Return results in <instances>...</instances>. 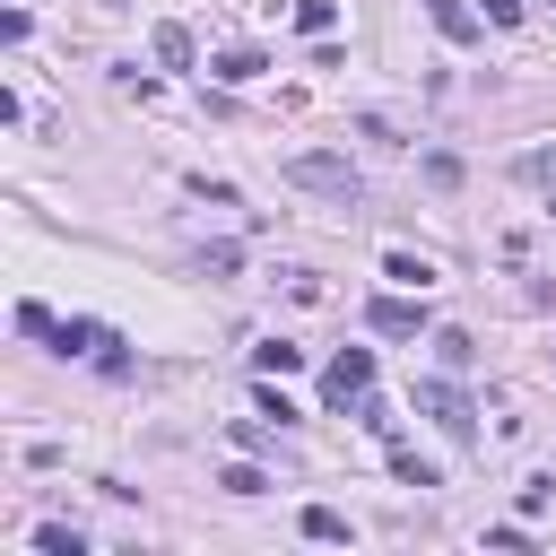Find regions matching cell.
Masks as SVG:
<instances>
[{
  "instance_id": "obj_1",
  "label": "cell",
  "mask_w": 556,
  "mask_h": 556,
  "mask_svg": "<svg viewBox=\"0 0 556 556\" xmlns=\"http://www.w3.org/2000/svg\"><path fill=\"white\" fill-rule=\"evenodd\" d=\"M287 182H295V191H321V200H356V191H365L356 165H348V156H321V148H313V156H287Z\"/></svg>"
},
{
  "instance_id": "obj_2",
  "label": "cell",
  "mask_w": 556,
  "mask_h": 556,
  "mask_svg": "<svg viewBox=\"0 0 556 556\" xmlns=\"http://www.w3.org/2000/svg\"><path fill=\"white\" fill-rule=\"evenodd\" d=\"M417 408H426L452 443H478V408L460 400V382H417Z\"/></svg>"
},
{
  "instance_id": "obj_3",
  "label": "cell",
  "mask_w": 556,
  "mask_h": 556,
  "mask_svg": "<svg viewBox=\"0 0 556 556\" xmlns=\"http://www.w3.org/2000/svg\"><path fill=\"white\" fill-rule=\"evenodd\" d=\"M321 391H330V408H356V400L374 391V356H365V348H348V356H330V374H321Z\"/></svg>"
},
{
  "instance_id": "obj_4",
  "label": "cell",
  "mask_w": 556,
  "mask_h": 556,
  "mask_svg": "<svg viewBox=\"0 0 556 556\" xmlns=\"http://www.w3.org/2000/svg\"><path fill=\"white\" fill-rule=\"evenodd\" d=\"M365 321H374L382 339H417V330H426V304H408V295H374Z\"/></svg>"
},
{
  "instance_id": "obj_5",
  "label": "cell",
  "mask_w": 556,
  "mask_h": 556,
  "mask_svg": "<svg viewBox=\"0 0 556 556\" xmlns=\"http://www.w3.org/2000/svg\"><path fill=\"white\" fill-rule=\"evenodd\" d=\"M52 348H61V356H96V365H104L122 339H113L104 321H52Z\"/></svg>"
},
{
  "instance_id": "obj_6",
  "label": "cell",
  "mask_w": 556,
  "mask_h": 556,
  "mask_svg": "<svg viewBox=\"0 0 556 556\" xmlns=\"http://www.w3.org/2000/svg\"><path fill=\"white\" fill-rule=\"evenodd\" d=\"M426 17H434V35H452V43H478V17H469V0H426Z\"/></svg>"
},
{
  "instance_id": "obj_7",
  "label": "cell",
  "mask_w": 556,
  "mask_h": 556,
  "mask_svg": "<svg viewBox=\"0 0 556 556\" xmlns=\"http://www.w3.org/2000/svg\"><path fill=\"white\" fill-rule=\"evenodd\" d=\"M208 70H217V78H226V87H252V78H261V70H269V61H261V52H252V43H235V52H217V61H208Z\"/></svg>"
},
{
  "instance_id": "obj_8",
  "label": "cell",
  "mask_w": 556,
  "mask_h": 556,
  "mask_svg": "<svg viewBox=\"0 0 556 556\" xmlns=\"http://www.w3.org/2000/svg\"><path fill=\"white\" fill-rule=\"evenodd\" d=\"M330 26H339V0H295V35H313V43H321Z\"/></svg>"
},
{
  "instance_id": "obj_9",
  "label": "cell",
  "mask_w": 556,
  "mask_h": 556,
  "mask_svg": "<svg viewBox=\"0 0 556 556\" xmlns=\"http://www.w3.org/2000/svg\"><path fill=\"white\" fill-rule=\"evenodd\" d=\"M148 43H156V61H165V70H191V35H182L174 17H165V26L148 35Z\"/></svg>"
},
{
  "instance_id": "obj_10",
  "label": "cell",
  "mask_w": 556,
  "mask_h": 556,
  "mask_svg": "<svg viewBox=\"0 0 556 556\" xmlns=\"http://www.w3.org/2000/svg\"><path fill=\"white\" fill-rule=\"evenodd\" d=\"M304 539L339 547V539H348V513H330V504H304Z\"/></svg>"
},
{
  "instance_id": "obj_11",
  "label": "cell",
  "mask_w": 556,
  "mask_h": 556,
  "mask_svg": "<svg viewBox=\"0 0 556 556\" xmlns=\"http://www.w3.org/2000/svg\"><path fill=\"white\" fill-rule=\"evenodd\" d=\"M252 365H261V374H295V365H304V348H287V339H261V348H252Z\"/></svg>"
},
{
  "instance_id": "obj_12",
  "label": "cell",
  "mask_w": 556,
  "mask_h": 556,
  "mask_svg": "<svg viewBox=\"0 0 556 556\" xmlns=\"http://www.w3.org/2000/svg\"><path fill=\"white\" fill-rule=\"evenodd\" d=\"M35 547H43V556H87V539H78L70 521H43V530H35Z\"/></svg>"
},
{
  "instance_id": "obj_13",
  "label": "cell",
  "mask_w": 556,
  "mask_h": 556,
  "mask_svg": "<svg viewBox=\"0 0 556 556\" xmlns=\"http://www.w3.org/2000/svg\"><path fill=\"white\" fill-rule=\"evenodd\" d=\"M382 269H391V278H400V287H417V295H426V278H434V261H417V252H391V261H382Z\"/></svg>"
},
{
  "instance_id": "obj_14",
  "label": "cell",
  "mask_w": 556,
  "mask_h": 556,
  "mask_svg": "<svg viewBox=\"0 0 556 556\" xmlns=\"http://www.w3.org/2000/svg\"><path fill=\"white\" fill-rule=\"evenodd\" d=\"M434 356H443V365H452V374H460V365H469V356H478V348H469V330H434Z\"/></svg>"
},
{
  "instance_id": "obj_15",
  "label": "cell",
  "mask_w": 556,
  "mask_h": 556,
  "mask_svg": "<svg viewBox=\"0 0 556 556\" xmlns=\"http://www.w3.org/2000/svg\"><path fill=\"white\" fill-rule=\"evenodd\" d=\"M217 486H226V495H261V486H269V478H261V469H252V460H235V469H226V478H217Z\"/></svg>"
},
{
  "instance_id": "obj_16",
  "label": "cell",
  "mask_w": 556,
  "mask_h": 556,
  "mask_svg": "<svg viewBox=\"0 0 556 556\" xmlns=\"http://www.w3.org/2000/svg\"><path fill=\"white\" fill-rule=\"evenodd\" d=\"M521 174H530V182H556V148H530V156H521Z\"/></svg>"
},
{
  "instance_id": "obj_17",
  "label": "cell",
  "mask_w": 556,
  "mask_h": 556,
  "mask_svg": "<svg viewBox=\"0 0 556 556\" xmlns=\"http://www.w3.org/2000/svg\"><path fill=\"white\" fill-rule=\"evenodd\" d=\"M486 17L495 26H521V0H486Z\"/></svg>"
}]
</instances>
